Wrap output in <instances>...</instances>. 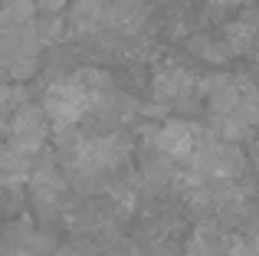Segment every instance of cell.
I'll list each match as a JSON object with an SVG mask.
<instances>
[{
  "label": "cell",
  "instance_id": "obj_7",
  "mask_svg": "<svg viewBox=\"0 0 259 256\" xmlns=\"http://www.w3.org/2000/svg\"><path fill=\"white\" fill-rule=\"evenodd\" d=\"M69 17H66V26H69L76 36H92L105 26V7L108 0H69Z\"/></svg>",
  "mask_w": 259,
  "mask_h": 256
},
{
  "label": "cell",
  "instance_id": "obj_10",
  "mask_svg": "<svg viewBox=\"0 0 259 256\" xmlns=\"http://www.w3.org/2000/svg\"><path fill=\"white\" fill-rule=\"evenodd\" d=\"M36 23V4L33 0H7L0 7V33H17Z\"/></svg>",
  "mask_w": 259,
  "mask_h": 256
},
{
  "label": "cell",
  "instance_id": "obj_1",
  "mask_svg": "<svg viewBox=\"0 0 259 256\" xmlns=\"http://www.w3.org/2000/svg\"><path fill=\"white\" fill-rule=\"evenodd\" d=\"M132 154V141L125 132H105V135H79L72 145V167L82 178L118 171Z\"/></svg>",
  "mask_w": 259,
  "mask_h": 256
},
{
  "label": "cell",
  "instance_id": "obj_13",
  "mask_svg": "<svg viewBox=\"0 0 259 256\" xmlns=\"http://www.w3.org/2000/svg\"><path fill=\"white\" fill-rule=\"evenodd\" d=\"M13 99H17V92H13V89H10V86H7V82H0V118H4L7 112H10Z\"/></svg>",
  "mask_w": 259,
  "mask_h": 256
},
{
  "label": "cell",
  "instance_id": "obj_14",
  "mask_svg": "<svg viewBox=\"0 0 259 256\" xmlns=\"http://www.w3.org/2000/svg\"><path fill=\"white\" fill-rule=\"evenodd\" d=\"M36 4V10H46V13H59L69 0H33Z\"/></svg>",
  "mask_w": 259,
  "mask_h": 256
},
{
  "label": "cell",
  "instance_id": "obj_6",
  "mask_svg": "<svg viewBox=\"0 0 259 256\" xmlns=\"http://www.w3.org/2000/svg\"><path fill=\"white\" fill-rule=\"evenodd\" d=\"M148 17V0H108L105 7V26L121 36L138 33Z\"/></svg>",
  "mask_w": 259,
  "mask_h": 256
},
{
  "label": "cell",
  "instance_id": "obj_11",
  "mask_svg": "<svg viewBox=\"0 0 259 256\" xmlns=\"http://www.w3.org/2000/svg\"><path fill=\"white\" fill-rule=\"evenodd\" d=\"M227 246H223V233L217 227H200L194 233V243H190V253L194 256H220Z\"/></svg>",
  "mask_w": 259,
  "mask_h": 256
},
{
  "label": "cell",
  "instance_id": "obj_8",
  "mask_svg": "<svg viewBox=\"0 0 259 256\" xmlns=\"http://www.w3.org/2000/svg\"><path fill=\"white\" fill-rule=\"evenodd\" d=\"M26 181H30L36 200H43V204H59V200H63V194H66V187H69V181H66L53 164L36 167V171H33Z\"/></svg>",
  "mask_w": 259,
  "mask_h": 256
},
{
  "label": "cell",
  "instance_id": "obj_9",
  "mask_svg": "<svg viewBox=\"0 0 259 256\" xmlns=\"http://www.w3.org/2000/svg\"><path fill=\"white\" fill-rule=\"evenodd\" d=\"M253 39H256V13L246 10L240 20L227 26L223 33V43H227V56H243V53L253 50Z\"/></svg>",
  "mask_w": 259,
  "mask_h": 256
},
{
  "label": "cell",
  "instance_id": "obj_15",
  "mask_svg": "<svg viewBox=\"0 0 259 256\" xmlns=\"http://www.w3.org/2000/svg\"><path fill=\"white\" fill-rule=\"evenodd\" d=\"M53 256H79L76 250H72V246H59V250L56 253H53Z\"/></svg>",
  "mask_w": 259,
  "mask_h": 256
},
{
  "label": "cell",
  "instance_id": "obj_2",
  "mask_svg": "<svg viewBox=\"0 0 259 256\" xmlns=\"http://www.w3.org/2000/svg\"><path fill=\"white\" fill-rule=\"evenodd\" d=\"M39 109H43L50 128L66 132V128H76L89 112H92V99H89V92L76 82V76H66V79H56V82L46 86Z\"/></svg>",
  "mask_w": 259,
  "mask_h": 256
},
{
  "label": "cell",
  "instance_id": "obj_3",
  "mask_svg": "<svg viewBox=\"0 0 259 256\" xmlns=\"http://www.w3.org/2000/svg\"><path fill=\"white\" fill-rule=\"evenodd\" d=\"M7 128H10V145L7 148H13V151L23 154V158L39 154L43 145H46V138H50V122H46L39 105H23V109H17Z\"/></svg>",
  "mask_w": 259,
  "mask_h": 256
},
{
  "label": "cell",
  "instance_id": "obj_5",
  "mask_svg": "<svg viewBox=\"0 0 259 256\" xmlns=\"http://www.w3.org/2000/svg\"><path fill=\"white\" fill-rule=\"evenodd\" d=\"M203 138V128L197 122H187V118H171L158 128L154 135V148L164 154L167 161H190V154L197 151Z\"/></svg>",
  "mask_w": 259,
  "mask_h": 256
},
{
  "label": "cell",
  "instance_id": "obj_4",
  "mask_svg": "<svg viewBox=\"0 0 259 256\" xmlns=\"http://www.w3.org/2000/svg\"><path fill=\"white\" fill-rule=\"evenodd\" d=\"M151 92L161 105H184L197 96V76L187 66L174 63V59H164V63L154 66Z\"/></svg>",
  "mask_w": 259,
  "mask_h": 256
},
{
  "label": "cell",
  "instance_id": "obj_12",
  "mask_svg": "<svg viewBox=\"0 0 259 256\" xmlns=\"http://www.w3.org/2000/svg\"><path fill=\"white\" fill-rule=\"evenodd\" d=\"M227 256H259L256 253V240L249 237V233H243V237H233L227 243V250H223Z\"/></svg>",
  "mask_w": 259,
  "mask_h": 256
}]
</instances>
